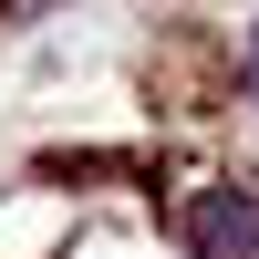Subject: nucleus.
<instances>
[{
    "mask_svg": "<svg viewBox=\"0 0 259 259\" xmlns=\"http://www.w3.org/2000/svg\"><path fill=\"white\" fill-rule=\"evenodd\" d=\"M249 83H259V31H249Z\"/></svg>",
    "mask_w": 259,
    "mask_h": 259,
    "instance_id": "2",
    "label": "nucleus"
},
{
    "mask_svg": "<svg viewBox=\"0 0 259 259\" xmlns=\"http://www.w3.org/2000/svg\"><path fill=\"white\" fill-rule=\"evenodd\" d=\"M177 228L197 259H259V187H197L177 207Z\"/></svg>",
    "mask_w": 259,
    "mask_h": 259,
    "instance_id": "1",
    "label": "nucleus"
}]
</instances>
